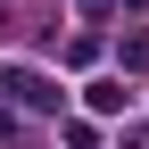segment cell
Instances as JSON below:
<instances>
[{
  "label": "cell",
  "instance_id": "obj_1",
  "mask_svg": "<svg viewBox=\"0 0 149 149\" xmlns=\"http://www.w3.org/2000/svg\"><path fill=\"white\" fill-rule=\"evenodd\" d=\"M0 100H17V108H33V116H58V100H66V91L50 83L42 66H0Z\"/></svg>",
  "mask_w": 149,
  "mask_h": 149
},
{
  "label": "cell",
  "instance_id": "obj_2",
  "mask_svg": "<svg viewBox=\"0 0 149 149\" xmlns=\"http://www.w3.org/2000/svg\"><path fill=\"white\" fill-rule=\"evenodd\" d=\"M83 100H91V116H124V108H133V91H124L116 74H100V83H83Z\"/></svg>",
  "mask_w": 149,
  "mask_h": 149
},
{
  "label": "cell",
  "instance_id": "obj_3",
  "mask_svg": "<svg viewBox=\"0 0 149 149\" xmlns=\"http://www.w3.org/2000/svg\"><path fill=\"white\" fill-rule=\"evenodd\" d=\"M83 8H100V0H83Z\"/></svg>",
  "mask_w": 149,
  "mask_h": 149
}]
</instances>
